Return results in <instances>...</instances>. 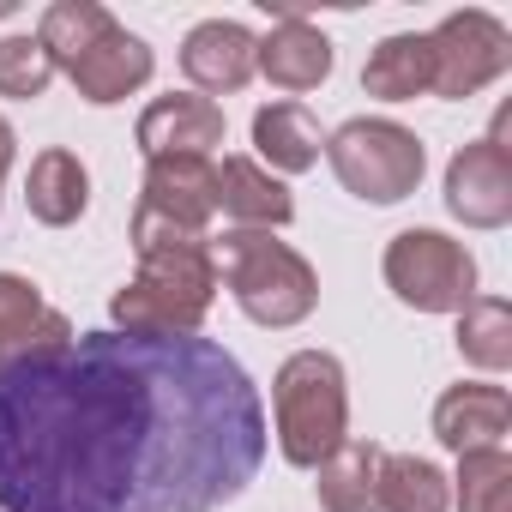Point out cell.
Segmentation results:
<instances>
[{
	"label": "cell",
	"mask_w": 512,
	"mask_h": 512,
	"mask_svg": "<svg viewBox=\"0 0 512 512\" xmlns=\"http://www.w3.org/2000/svg\"><path fill=\"white\" fill-rule=\"evenodd\" d=\"M332 61V37L308 19H278L253 49V73H266V85L278 91H320L332 79Z\"/></svg>",
	"instance_id": "obj_16"
},
{
	"label": "cell",
	"mask_w": 512,
	"mask_h": 512,
	"mask_svg": "<svg viewBox=\"0 0 512 512\" xmlns=\"http://www.w3.org/2000/svg\"><path fill=\"white\" fill-rule=\"evenodd\" d=\"M458 356L470 362V368H482V374H500V368H512V302L506 296H470L464 308H458Z\"/></svg>",
	"instance_id": "obj_21"
},
{
	"label": "cell",
	"mask_w": 512,
	"mask_h": 512,
	"mask_svg": "<svg viewBox=\"0 0 512 512\" xmlns=\"http://www.w3.org/2000/svg\"><path fill=\"white\" fill-rule=\"evenodd\" d=\"M211 205H217L223 217H235V229H284V223L296 217L290 187H284L272 169H260L253 157H223V163H211Z\"/></svg>",
	"instance_id": "obj_14"
},
{
	"label": "cell",
	"mask_w": 512,
	"mask_h": 512,
	"mask_svg": "<svg viewBox=\"0 0 512 512\" xmlns=\"http://www.w3.org/2000/svg\"><path fill=\"white\" fill-rule=\"evenodd\" d=\"M428 55H434V97L464 103L512 67V31L482 7H464L428 31Z\"/></svg>",
	"instance_id": "obj_7"
},
{
	"label": "cell",
	"mask_w": 512,
	"mask_h": 512,
	"mask_svg": "<svg viewBox=\"0 0 512 512\" xmlns=\"http://www.w3.org/2000/svg\"><path fill=\"white\" fill-rule=\"evenodd\" d=\"M7 13H19V0H0V19H7Z\"/></svg>",
	"instance_id": "obj_27"
},
{
	"label": "cell",
	"mask_w": 512,
	"mask_h": 512,
	"mask_svg": "<svg viewBox=\"0 0 512 512\" xmlns=\"http://www.w3.org/2000/svg\"><path fill=\"white\" fill-rule=\"evenodd\" d=\"M25 205H31V217L49 223V229L79 223L85 205H91V169H85L73 151H61V145L43 151V157L31 163V175H25Z\"/></svg>",
	"instance_id": "obj_20"
},
{
	"label": "cell",
	"mask_w": 512,
	"mask_h": 512,
	"mask_svg": "<svg viewBox=\"0 0 512 512\" xmlns=\"http://www.w3.org/2000/svg\"><path fill=\"white\" fill-rule=\"evenodd\" d=\"M326 157H332V175L344 181V193H356L362 205L410 199L422 187V169H428L422 139L386 115H356L338 133H326Z\"/></svg>",
	"instance_id": "obj_5"
},
{
	"label": "cell",
	"mask_w": 512,
	"mask_h": 512,
	"mask_svg": "<svg viewBox=\"0 0 512 512\" xmlns=\"http://www.w3.org/2000/svg\"><path fill=\"white\" fill-rule=\"evenodd\" d=\"M512 434V398L494 380H458L434 404V440L446 452H482Z\"/></svg>",
	"instance_id": "obj_12"
},
{
	"label": "cell",
	"mask_w": 512,
	"mask_h": 512,
	"mask_svg": "<svg viewBox=\"0 0 512 512\" xmlns=\"http://www.w3.org/2000/svg\"><path fill=\"white\" fill-rule=\"evenodd\" d=\"M223 145V103L199 91H169L139 115V151L151 157H211Z\"/></svg>",
	"instance_id": "obj_9"
},
{
	"label": "cell",
	"mask_w": 512,
	"mask_h": 512,
	"mask_svg": "<svg viewBox=\"0 0 512 512\" xmlns=\"http://www.w3.org/2000/svg\"><path fill=\"white\" fill-rule=\"evenodd\" d=\"M266 440L223 344L73 332L0 374V512H223Z\"/></svg>",
	"instance_id": "obj_1"
},
{
	"label": "cell",
	"mask_w": 512,
	"mask_h": 512,
	"mask_svg": "<svg viewBox=\"0 0 512 512\" xmlns=\"http://www.w3.org/2000/svg\"><path fill=\"white\" fill-rule=\"evenodd\" d=\"M380 446L374 440H338L314 464V494L326 512H380Z\"/></svg>",
	"instance_id": "obj_18"
},
{
	"label": "cell",
	"mask_w": 512,
	"mask_h": 512,
	"mask_svg": "<svg viewBox=\"0 0 512 512\" xmlns=\"http://www.w3.org/2000/svg\"><path fill=\"white\" fill-rule=\"evenodd\" d=\"M278 452L296 470H314L338 440H350V380L332 350H296L272 374Z\"/></svg>",
	"instance_id": "obj_4"
},
{
	"label": "cell",
	"mask_w": 512,
	"mask_h": 512,
	"mask_svg": "<svg viewBox=\"0 0 512 512\" xmlns=\"http://www.w3.org/2000/svg\"><path fill=\"white\" fill-rule=\"evenodd\" d=\"M452 500H458V512H512V458H506V446L458 452Z\"/></svg>",
	"instance_id": "obj_24"
},
{
	"label": "cell",
	"mask_w": 512,
	"mask_h": 512,
	"mask_svg": "<svg viewBox=\"0 0 512 512\" xmlns=\"http://www.w3.org/2000/svg\"><path fill=\"white\" fill-rule=\"evenodd\" d=\"M67 338H73V320L61 308H49L31 278L0 272V374L25 356H37V350L67 344Z\"/></svg>",
	"instance_id": "obj_15"
},
{
	"label": "cell",
	"mask_w": 512,
	"mask_h": 512,
	"mask_svg": "<svg viewBox=\"0 0 512 512\" xmlns=\"http://www.w3.org/2000/svg\"><path fill=\"white\" fill-rule=\"evenodd\" d=\"M446 211L464 229H500L512 223V157L488 139H470L446 163Z\"/></svg>",
	"instance_id": "obj_8"
},
{
	"label": "cell",
	"mask_w": 512,
	"mask_h": 512,
	"mask_svg": "<svg viewBox=\"0 0 512 512\" xmlns=\"http://www.w3.org/2000/svg\"><path fill=\"white\" fill-rule=\"evenodd\" d=\"M386 290L416 314H458L476 296V260L446 229H398L386 241Z\"/></svg>",
	"instance_id": "obj_6"
},
{
	"label": "cell",
	"mask_w": 512,
	"mask_h": 512,
	"mask_svg": "<svg viewBox=\"0 0 512 512\" xmlns=\"http://www.w3.org/2000/svg\"><path fill=\"white\" fill-rule=\"evenodd\" d=\"M139 211L175 229L205 235L211 223V157H151L145 163V187H139Z\"/></svg>",
	"instance_id": "obj_13"
},
{
	"label": "cell",
	"mask_w": 512,
	"mask_h": 512,
	"mask_svg": "<svg viewBox=\"0 0 512 512\" xmlns=\"http://www.w3.org/2000/svg\"><path fill=\"white\" fill-rule=\"evenodd\" d=\"M362 91L380 97V103H416L434 91V55H428V37L416 31H398L386 43L368 49L362 61Z\"/></svg>",
	"instance_id": "obj_19"
},
{
	"label": "cell",
	"mask_w": 512,
	"mask_h": 512,
	"mask_svg": "<svg viewBox=\"0 0 512 512\" xmlns=\"http://www.w3.org/2000/svg\"><path fill=\"white\" fill-rule=\"evenodd\" d=\"M253 49H260V37H253L247 25L235 19H205L187 31L181 43V73L193 79L199 97H235L247 79H253Z\"/></svg>",
	"instance_id": "obj_10"
},
{
	"label": "cell",
	"mask_w": 512,
	"mask_h": 512,
	"mask_svg": "<svg viewBox=\"0 0 512 512\" xmlns=\"http://www.w3.org/2000/svg\"><path fill=\"white\" fill-rule=\"evenodd\" d=\"M55 85V61L37 37H0V97L31 103Z\"/></svg>",
	"instance_id": "obj_25"
},
{
	"label": "cell",
	"mask_w": 512,
	"mask_h": 512,
	"mask_svg": "<svg viewBox=\"0 0 512 512\" xmlns=\"http://www.w3.org/2000/svg\"><path fill=\"white\" fill-rule=\"evenodd\" d=\"M133 253L139 278L109 296L115 332L139 338H193L217 302V266H211V235L157 223L133 211Z\"/></svg>",
	"instance_id": "obj_2"
},
{
	"label": "cell",
	"mask_w": 512,
	"mask_h": 512,
	"mask_svg": "<svg viewBox=\"0 0 512 512\" xmlns=\"http://www.w3.org/2000/svg\"><path fill=\"white\" fill-rule=\"evenodd\" d=\"M151 73H157V55H151V43H145V37H133L127 25H115L97 49H85V55L67 67L73 91H79L85 103H97V109L127 103L133 91H145V85H151Z\"/></svg>",
	"instance_id": "obj_11"
},
{
	"label": "cell",
	"mask_w": 512,
	"mask_h": 512,
	"mask_svg": "<svg viewBox=\"0 0 512 512\" xmlns=\"http://www.w3.org/2000/svg\"><path fill=\"white\" fill-rule=\"evenodd\" d=\"M109 31H115V13L97 7V0H55V7L43 13V25H37V43L49 49L55 73H67V67H73L85 49H97Z\"/></svg>",
	"instance_id": "obj_23"
},
{
	"label": "cell",
	"mask_w": 512,
	"mask_h": 512,
	"mask_svg": "<svg viewBox=\"0 0 512 512\" xmlns=\"http://www.w3.org/2000/svg\"><path fill=\"white\" fill-rule=\"evenodd\" d=\"M13 157H19V133H13V121H7V115H0V181H7Z\"/></svg>",
	"instance_id": "obj_26"
},
{
	"label": "cell",
	"mask_w": 512,
	"mask_h": 512,
	"mask_svg": "<svg viewBox=\"0 0 512 512\" xmlns=\"http://www.w3.org/2000/svg\"><path fill=\"white\" fill-rule=\"evenodd\" d=\"M446 506H452V476L434 458L416 452L380 458V512H446Z\"/></svg>",
	"instance_id": "obj_22"
},
{
	"label": "cell",
	"mask_w": 512,
	"mask_h": 512,
	"mask_svg": "<svg viewBox=\"0 0 512 512\" xmlns=\"http://www.w3.org/2000/svg\"><path fill=\"white\" fill-rule=\"evenodd\" d=\"M211 266H217V284L235 296V308L266 332H290L320 308V272L272 229L211 235Z\"/></svg>",
	"instance_id": "obj_3"
},
{
	"label": "cell",
	"mask_w": 512,
	"mask_h": 512,
	"mask_svg": "<svg viewBox=\"0 0 512 512\" xmlns=\"http://www.w3.org/2000/svg\"><path fill=\"white\" fill-rule=\"evenodd\" d=\"M253 163H272V175H302V169H314L320 163V151H326V133H320V121H314V109L308 103H266L260 115H253Z\"/></svg>",
	"instance_id": "obj_17"
}]
</instances>
